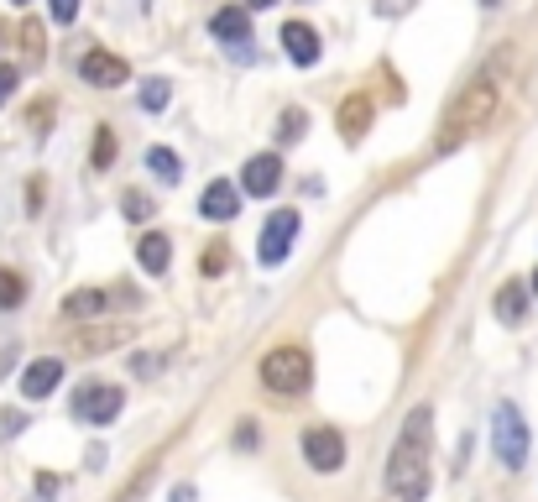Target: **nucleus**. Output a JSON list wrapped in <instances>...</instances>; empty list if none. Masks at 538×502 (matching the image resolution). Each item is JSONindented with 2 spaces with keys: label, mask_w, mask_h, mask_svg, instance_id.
<instances>
[{
  "label": "nucleus",
  "mask_w": 538,
  "mask_h": 502,
  "mask_svg": "<svg viewBox=\"0 0 538 502\" xmlns=\"http://www.w3.org/2000/svg\"><path fill=\"white\" fill-rule=\"evenodd\" d=\"M491 445H497V461L518 471L528 461V424L512 403H502L497 414H491Z\"/></svg>",
  "instance_id": "20e7f679"
},
{
  "label": "nucleus",
  "mask_w": 538,
  "mask_h": 502,
  "mask_svg": "<svg viewBox=\"0 0 538 502\" xmlns=\"http://www.w3.org/2000/svg\"><path fill=\"white\" fill-rule=\"evenodd\" d=\"M121 215H126V220H152V199H147V194H136V189H131V194H121Z\"/></svg>",
  "instance_id": "412c9836"
},
{
  "label": "nucleus",
  "mask_w": 538,
  "mask_h": 502,
  "mask_svg": "<svg viewBox=\"0 0 538 502\" xmlns=\"http://www.w3.org/2000/svg\"><path fill=\"white\" fill-rule=\"evenodd\" d=\"M21 299H27V283H21L11 267H0V309H16Z\"/></svg>",
  "instance_id": "6ab92c4d"
},
{
  "label": "nucleus",
  "mask_w": 538,
  "mask_h": 502,
  "mask_svg": "<svg viewBox=\"0 0 538 502\" xmlns=\"http://www.w3.org/2000/svg\"><path fill=\"white\" fill-rule=\"evenodd\" d=\"M497 105H502L497 79H476V84H465L460 95L450 100V110H444L439 136H434V152H455L460 142L481 136V131L491 126V116H497Z\"/></svg>",
  "instance_id": "f03ea898"
},
{
  "label": "nucleus",
  "mask_w": 538,
  "mask_h": 502,
  "mask_svg": "<svg viewBox=\"0 0 538 502\" xmlns=\"http://www.w3.org/2000/svg\"><path fill=\"white\" fill-rule=\"evenodd\" d=\"M147 482H152V466H147L142 476H136V482H131V487H126L121 497H115V502H142V492H147Z\"/></svg>",
  "instance_id": "a878e982"
},
{
  "label": "nucleus",
  "mask_w": 538,
  "mask_h": 502,
  "mask_svg": "<svg viewBox=\"0 0 538 502\" xmlns=\"http://www.w3.org/2000/svg\"><path fill=\"white\" fill-rule=\"evenodd\" d=\"M230 267V246L225 241H215V246H204V272L215 278V272H225Z\"/></svg>",
  "instance_id": "5701e85b"
},
{
  "label": "nucleus",
  "mask_w": 538,
  "mask_h": 502,
  "mask_svg": "<svg viewBox=\"0 0 538 502\" xmlns=\"http://www.w3.org/2000/svg\"><path fill=\"white\" fill-rule=\"evenodd\" d=\"M199 215L204 220H236L241 215V189L225 184V178H215V184L204 189V199H199Z\"/></svg>",
  "instance_id": "9d476101"
},
{
  "label": "nucleus",
  "mask_w": 538,
  "mask_h": 502,
  "mask_svg": "<svg viewBox=\"0 0 538 502\" xmlns=\"http://www.w3.org/2000/svg\"><path fill=\"white\" fill-rule=\"evenodd\" d=\"M21 42H27V58H42V27H37V21H27V32H21Z\"/></svg>",
  "instance_id": "bb28decb"
},
{
  "label": "nucleus",
  "mask_w": 538,
  "mask_h": 502,
  "mask_svg": "<svg viewBox=\"0 0 538 502\" xmlns=\"http://www.w3.org/2000/svg\"><path fill=\"white\" fill-rule=\"evenodd\" d=\"M79 79L95 84V89H121V84L131 79V68H126V58H115V53L95 48V53L79 58Z\"/></svg>",
  "instance_id": "6e6552de"
},
{
  "label": "nucleus",
  "mask_w": 538,
  "mask_h": 502,
  "mask_svg": "<svg viewBox=\"0 0 538 502\" xmlns=\"http://www.w3.org/2000/svg\"><path fill=\"white\" fill-rule=\"evenodd\" d=\"M11 6H27V0H11Z\"/></svg>",
  "instance_id": "2f4dec72"
},
{
  "label": "nucleus",
  "mask_w": 538,
  "mask_h": 502,
  "mask_svg": "<svg viewBox=\"0 0 538 502\" xmlns=\"http://www.w3.org/2000/svg\"><path fill=\"white\" fill-rule=\"evenodd\" d=\"M277 184H283V157H277V152H256L251 163L241 168V189L256 194V199L277 194Z\"/></svg>",
  "instance_id": "1a4fd4ad"
},
{
  "label": "nucleus",
  "mask_w": 538,
  "mask_h": 502,
  "mask_svg": "<svg viewBox=\"0 0 538 502\" xmlns=\"http://www.w3.org/2000/svg\"><path fill=\"white\" fill-rule=\"evenodd\" d=\"M283 53H288L298 68H314V63H319V32L303 27V21H288V27H283Z\"/></svg>",
  "instance_id": "9b49d317"
},
{
  "label": "nucleus",
  "mask_w": 538,
  "mask_h": 502,
  "mask_svg": "<svg viewBox=\"0 0 538 502\" xmlns=\"http://www.w3.org/2000/svg\"><path fill=\"white\" fill-rule=\"evenodd\" d=\"M53 6V21H74L79 16V0H48Z\"/></svg>",
  "instance_id": "cd10ccee"
},
{
  "label": "nucleus",
  "mask_w": 538,
  "mask_h": 502,
  "mask_svg": "<svg viewBox=\"0 0 538 502\" xmlns=\"http://www.w3.org/2000/svg\"><path fill=\"white\" fill-rule=\"evenodd\" d=\"M105 309H110V293H100V288H79V293H68V299H63L68 319H89V314H105Z\"/></svg>",
  "instance_id": "dca6fc26"
},
{
  "label": "nucleus",
  "mask_w": 538,
  "mask_h": 502,
  "mask_svg": "<svg viewBox=\"0 0 538 502\" xmlns=\"http://www.w3.org/2000/svg\"><path fill=\"white\" fill-rule=\"evenodd\" d=\"M523 314H528V288L512 278V283L497 288V319H502V325H518Z\"/></svg>",
  "instance_id": "2eb2a0df"
},
{
  "label": "nucleus",
  "mask_w": 538,
  "mask_h": 502,
  "mask_svg": "<svg viewBox=\"0 0 538 502\" xmlns=\"http://www.w3.org/2000/svg\"><path fill=\"white\" fill-rule=\"evenodd\" d=\"M168 251H173V246H168V236H157V231H152V236H142L136 257H142V267H147V272H168Z\"/></svg>",
  "instance_id": "a211bd4d"
},
{
  "label": "nucleus",
  "mask_w": 538,
  "mask_h": 502,
  "mask_svg": "<svg viewBox=\"0 0 538 502\" xmlns=\"http://www.w3.org/2000/svg\"><path fill=\"white\" fill-rule=\"evenodd\" d=\"M168 100H173V84L168 79H147L142 84V110H162Z\"/></svg>",
  "instance_id": "aec40b11"
},
{
  "label": "nucleus",
  "mask_w": 538,
  "mask_h": 502,
  "mask_svg": "<svg viewBox=\"0 0 538 502\" xmlns=\"http://www.w3.org/2000/svg\"><path fill=\"white\" fill-rule=\"evenodd\" d=\"M303 461H309L314 471H340L345 466V435L330 424H314V429H303Z\"/></svg>",
  "instance_id": "0eeeda50"
},
{
  "label": "nucleus",
  "mask_w": 538,
  "mask_h": 502,
  "mask_svg": "<svg viewBox=\"0 0 538 502\" xmlns=\"http://www.w3.org/2000/svg\"><path fill=\"white\" fill-rule=\"evenodd\" d=\"M298 210H277L267 225H262V236H256V257H262V267H283V257H288V246H293V236H298Z\"/></svg>",
  "instance_id": "423d86ee"
},
{
  "label": "nucleus",
  "mask_w": 538,
  "mask_h": 502,
  "mask_svg": "<svg viewBox=\"0 0 538 502\" xmlns=\"http://www.w3.org/2000/svg\"><path fill=\"white\" fill-rule=\"evenodd\" d=\"M58 382H63V361H53V356H37L32 367L21 372V393H27V398H48Z\"/></svg>",
  "instance_id": "f8f14e48"
},
{
  "label": "nucleus",
  "mask_w": 538,
  "mask_h": 502,
  "mask_svg": "<svg viewBox=\"0 0 538 502\" xmlns=\"http://www.w3.org/2000/svg\"><path fill=\"white\" fill-rule=\"evenodd\" d=\"M147 168H152V178H162V184H178V178H183V163H178L173 147H152L147 152Z\"/></svg>",
  "instance_id": "f3484780"
},
{
  "label": "nucleus",
  "mask_w": 538,
  "mask_h": 502,
  "mask_svg": "<svg viewBox=\"0 0 538 502\" xmlns=\"http://www.w3.org/2000/svg\"><path fill=\"white\" fill-rule=\"evenodd\" d=\"M16 84H21V74H16L11 63H0V105H6V100L16 95Z\"/></svg>",
  "instance_id": "393cba45"
},
{
  "label": "nucleus",
  "mask_w": 538,
  "mask_h": 502,
  "mask_svg": "<svg viewBox=\"0 0 538 502\" xmlns=\"http://www.w3.org/2000/svg\"><path fill=\"white\" fill-rule=\"evenodd\" d=\"M58 487H63V482H58L53 471H37V497H58Z\"/></svg>",
  "instance_id": "c85d7f7f"
},
{
  "label": "nucleus",
  "mask_w": 538,
  "mask_h": 502,
  "mask_svg": "<svg viewBox=\"0 0 538 502\" xmlns=\"http://www.w3.org/2000/svg\"><path fill=\"white\" fill-rule=\"evenodd\" d=\"M262 382L272 387V393H283V398L303 393V387L314 382L309 351H303V346H277V351H267V356H262Z\"/></svg>",
  "instance_id": "7ed1b4c3"
},
{
  "label": "nucleus",
  "mask_w": 538,
  "mask_h": 502,
  "mask_svg": "<svg viewBox=\"0 0 538 502\" xmlns=\"http://www.w3.org/2000/svg\"><path fill=\"white\" fill-rule=\"evenodd\" d=\"M303 126H309V116H303V110H288V116H283V131H277V136H283V142H298Z\"/></svg>",
  "instance_id": "b1692460"
},
{
  "label": "nucleus",
  "mask_w": 538,
  "mask_h": 502,
  "mask_svg": "<svg viewBox=\"0 0 538 502\" xmlns=\"http://www.w3.org/2000/svg\"><path fill=\"white\" fill-rule=\"evenodd\" d=\"M251 6H262V11H267V6H277V0H251Z\"/></svg>",
  "instance_id": "c756f323"
},
{
  "label": "nucleus",
  "mask_w": 538,
  "mask_h": 502,
  "mask_svg": "<svg viewBox=\"0 0 538 502\" xmlns=\"http://www.w3.org/2000/svg\"><path fill=\"white\" fill-rule=\"evenodd\" d=\"M121 408H126V393H121V387H110V382H89V387L74 393V419L79 424L105 429V424L121 419Z\"/></svg>",
  "instance_id": "39448f33"
},
{
  "label": "nucleus",
  "mask_w": 538,
  "mask_h": 502,
  "mask_svg": "<svg viewBox=\"0 0 538 502\" xmlns=\"http://www.w3.org/2000/svg\"><path fill=\"white\" fill-rule=\"evenodd\" d=\"M429 440H434V414L429 403L413 408L403 435H397L392 455H387V492L397 502H424L434 487V471H429Z\"/></svg>",
  "instance_id": "f257e3e1"
},
{
  "label": "nucleus",
  "mask_w": 538,
  "mask_h": 502,
  "mask_svg": "<svg viewBox=\"0 0 538 502\" xmlns=\"http://www.w3.org/2000/svg\"><path fill=\"white\" fill-rule=\"evenodd\" d=\"M340 136H345V142H361V136L371 131V100L366 95H350L345 105H340Z\"/></svg>",
  "instance_id": "ddd939ff"
},
{
  "label": "nucleus",
  "mask_w": 538,
  "mask_h": 502,
  "mask_svg": "<svg viewBox=\"0 0 538 502\" xmlns=\"http://www.w3.org/2000/svg\"><path fill=\"white\" fill-rule=\"evenodd\" d=\"M209 32H215L220 42H251V16L241 6H225L209 16Z\"/></svg>",
  "instance_id": "4468645a"
},
{
  "label": "nucleus",
  "mask_w": 538,
  "mask_h": 502,
  "mask_svg": "<svg viewBox=\"0 0 538 502\" xmlns=\"http://www.w3.org/2000/svg\"><path fill=\"white\" fill-rule=\"evenodd\" d=\"M533 293H538V272H533Z\"/></svg>",
  "instance_id": "7c9ffc66"
},
{
  "label": "nucleus",
  "mask_w": 538,
  "mask_h": 502,
  "mask_svg": "<svg viewBox=\"0 0 538 502\" xmlns=\"http://www.w3.org/2000/svg\"><path fill=\"white\" fill-rule=\"evenodd\" d=\"M486 6H497V0H486Z\"/></svg>",
  "instance_id": "473e14b6"
},
{
  "label": "nucleus",
  "mask_w": 538,
  "mask_h": 502,
  "mask_svg": "<svg viewBox=\"0 0 538 502\" xmlns=\"http://www.w3.org/2000/svg\"><path fill=\"white\" fill-rule=\"evenodd\" d=\"M110 157H115V131L100 126V131H95V157H89V163H95V168H110Z\"/></svg>",
  "instance_id": "4be33fe9"
}]
</instances>
